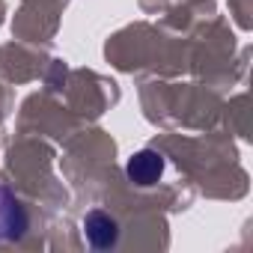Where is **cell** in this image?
<instances>
[{"label":"cell","instance_id":"6da1fadb","mask_svg":"<svg viewBox=\"0 0 253 253\" xmlns=\"http://www.w3.org/2000/svg\"><path fill=\"white\" fill-rule=\"evenodd\" d=\"M125 173H128V179L134 185H155L164 173V155L155 152V149H140L128 158V164H125Z\"/></svg>","mask_w":253,"mask_h":253},{"label":"cell","instance_id":"7a4b0ae2","mask_svg":"<svg viewBox=\"0 0 253 253\" xmlns=\"http://www.w3.org/2000/svg\"><path fill=\"white\" fill-rule=\"evenodd\" d=\"M84 235H86V241L95 250H107V247H113L119 241V226H116V220L107 211L95 209V211H89L84 217Z\"/></svg>","mask_w":253,"mask_h":253},{"label":"cell","instance_id":"3957f363","mask_svg":"<svg viewBox=\"0 0 253 253\" xmlns=\"http://www.w3.org/2000/svg\"><path fill=\"white\" fill-rule=\"evenodd\" d=\"M24 229H27V214H24L21 203L15 200V194L0 188V241L21 238Z\"/></svg>","mask_w":253,"mask_h":253}]
</instances>
